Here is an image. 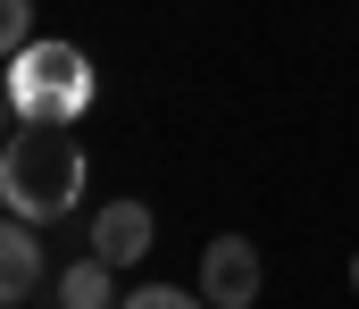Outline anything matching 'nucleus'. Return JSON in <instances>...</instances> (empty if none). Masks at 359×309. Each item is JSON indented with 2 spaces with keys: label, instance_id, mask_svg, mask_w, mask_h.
<instances>
[{
  "label": "nucleus",
  "instance_id": "7ed1b4c3",
  "mask_svg": "<svg viewBox=\"0 0 359 309\" xmlns=\"http://www.w3.org/2000/svg\"><path fill=\"white\" fill-rule=\"evenodd\" d=\"M151 242H159L151 201H100V209H92V259H109V268H142Z\"/></svg>",
  "mask_w": 359,
  "mask_h": 309
},
{
  "label": "nucleus",
  "instance_id": "423d86ee",
  "mask_svg": "<svg viewBox=\"0 0 359 309\" xmlns=\"http://www.w3.org/2000/svg\"><path fill=\"white\" fill-rule=\"evenodd\" d=\"M117 309H217V301H209L201 284H192V293H184V284H134Z\"/></svg>",
  "mask_w": 359,
  "mask_h": 309
},
{
  "label": "nucleus",
  "instance_id": "f03ea898",
  "mask_svg": "<svg viewBox=\"0 0 359 309\" xmlns=\"http://www.w3.org/2000/svg\"><path fill=\"white\" fill-rule=\"evenodd\" d=\"M259 284H268V268H259V242H251V234H217V242L201 251V293L217 309H251Z\"/></svg>",
  "mask_w": 359,
  "mask_h": 309
},
{
  "label": "nucleus",
  "instance_id": "0eeeda50",
  "mask_svg": "<svg viewBox=\"0 0 359 309\" xmlns=\"http://www.w3.org/2000/svg\"><path fill=\"white\" fill-rule=\"evenodd\" d=\"M0 50H8V59L34 50V0H0Z\"/></svg>",
  "mask_w": 359,
  "mask_h": 309
},
{
  "label": "nucleus",
  "instance_id": "f257e3e1",
  "mask_svg": "<svg viewBox=\"0 0 359 309\" xmlns=\"http://www.w3.org/2000/svg\"><path fill=\"white\" fill-rule=\"evenodd\" d=\"M0 201L25 226H59L84 201V142L67 134V117H34V125L8 134V151H0Z\"/></svg>",
  "mask_w": 359,
  "mask_h": 309
},
{
  "label": "nucleus",
  "instance_id": "20e7f679",
  "mask_svg": "<svg viewBox=\"0 0 359 309\" xmlns=\"http://www.w3.org/2000/svg\"><path fill=\"white\" fill-rule=\"evenodd\" d=\"M34 284H42V226L8 217V226H0V293H8V301H25Z\"/></svg>",
  "mask_w": 359,
  "mask_h": 309
},
{
  "label": "nucleus",
  "instance_id": "39448f33",
  "mask_svg": "<svg viewBox=\"0 0 359 309\" xmlns=\"http://www.w3.org/2000/svg\"><path fill=\"white\" fill-rule=\"evenodd\" d=\"M59 309H117V268H109V259L59 268Z\"/></svg>",
  "mask_w": 359,
  "mask_h": 309
},
{
  "label": "nucleus",
  "instance_id": "6e6552de",
  "mask_svg": "<svg viewBox=\"0 0 359 309\" xmlns=\"http://www.w3.org/2000/svg\"><path fill=\"white\" fill-rule=\"evenodd\" d=\"M351 293H359V251H351Z\"/></svg>",
  "mask_w": 359,
  "mask_h": 309
}]
</instances>
